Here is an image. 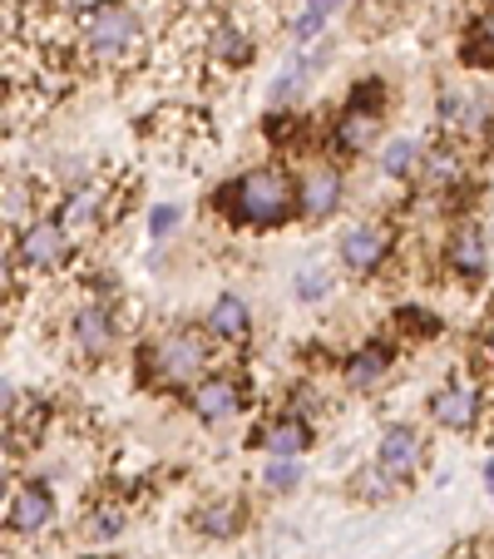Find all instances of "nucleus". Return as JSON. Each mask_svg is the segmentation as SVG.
Instances as JSON below:
<instances>
[{
    "mask_svg": "<svg viewBox=\"0 0 494 559\" xmlns=\"http://www.w3.org/2000/svg\"><path fill=\"white\" fill-rule=\"evenodd\" d=\"M306 480L302 461H282V455H273V461L263 465V486L273 490V496H287V490H297Z\"/></svg>",
    "mask_w": 494,
    "mask_h": 559,
    "instance_id": "393cba45",
    "label": "nucleus"
},
{
    "mask_svg": "<svg viewBox=\"0 0 494 559\" xmlns=\"http://www.w3.org/2000/svg\"><path fill=\"white\" fill-rule=\"evenodd\" d=\"M5 263H21L25 273H60L74 263V238L60 218H35L5 243Z\"/></svg>",
    "mask_w": 494,
    "mask_h": 559,
    "instance_id": "39448f33",
    "label": "nucleus"
},
{
    "mask_svg": "<svg viewBox=\"0 0 494 559\" xmlns=\"http://www.w3.org/2000/svg\"><path fill=\"white\" fill-rule=\"evenodd\" d=\"M287 412L316 421V416H322V396H316V386H292V391H287Z\"/></svg>",
    "mask_w": 494,
    "mask_h": 559,
    "instance_id": "c756f323",
    "label": "nucleus"
},
{
    "mask_svg": "<svg viewBox=\"0 0 494 559\" xmlns=\"http://www.w3.org/2000/svg\"><path fill=\"white\" fill-rule=\"evenodd\" d=\"M173 228H179V209H173V203H158V209L148 213V238H154V243H164Z\"/></svg>",
    "mask_w": 494,
    "mask_h": 559,
    "instance_id": "7c9ffc66",
    "label": "nucleus"
},
{
    "mask_svg": "<svg viewBox=\"0 0 494 559\" xmlns=\"http://www.w3.org/2000/svg\"><path fill=\"white\" fill-rule=\"evenodd\" d=\"M129 525V506L124 500H95V506L85 510V539H95V545H109V539H119Z\"/></svg>",
    "mask_w": 494,
    "mask_h": 559,
    "instance_id": "6ab92c4d",
    "label": "nucleus"
},
{
    "mask_svg": "<svg viewBox=\"0 0 494 559\" xmlns=\"http://www.w3.org/2000/svg\"><path fill=\"white\" fill-rule=\"evenodd\" d=\"M341 0H302V11H316V15H332Z\"/></svg>",
    "mask_w": 494,
    "mask_h": 559,
    "instance_id": "f704fd0d",
    "label": "nucleus"
},
{
    "mask_svg": "<svg viewBox=\"0 0 494 559\" xmlns=\"http://www.w3.org/2000/svg\"><path fill=\"white\" fill-rule=\"evenodd\" d=\"M292 293H297V302H322L326 293H332V277L326 273H297V283H292Z\"/></svg>",
    "mask_w": 494,
    "mask_h": 559,
    "instance_id": "cd10ccee",
    "label": "nucleus"
},
{
    "mask_svg": "<svg viewBox=\"0 0 494 559\" xmlns=\"http://www.w3.org/2000/svg\"><path fill=\"white\" fill-rule=\"evenodd\" d=\"M357 490L361 500H390V496H400L406 490V480H396V475L386 471V465H366V471H357Z\"/></svg>",
    "mask_w": 494,
    "mask_h": 559,
    "instance_id": "b1692460",
    "label": "nucleus"
},
{
    "mask_svg": "<svg viewBox=\"0 0 494 559\" xmlns=\"http://www.w3.org/2000/svg\"><path fill=\"white\" fill-rule=\"evenodd\" d=\"M70 342L85 361H105L119 347V317L109 302H85L70 317Z\"/></svg>",
    "mask_w": 494,
    "mask_h": 559,
    "instance_id": "0eeeda50",
    "label": "nucleus"
},
{
    "mask_svg": "<svg viewBox=\"0 0 494 559\" xmlns=\"http://www.w3.org/2000/svg\"><path fill=\"white\" fill-rule=\"evenodd\" d=\"M390 253H396V233H390V223H357V228H347V238H341V263H347V273L357 277H376L381 267L390 263Z\"/></svg>",
    "mask_w": 494,
    "mask_h": 559,
    "instance_id": "423d86ee",
    "label": "nucleus"
},
{
    "mask_svg": "<svg viewBox=\"0 0 494 559\" xmlns=\"http://www.w3.org/2000/svg\"><path fill=\"white\" fill-rule=\"evenodd\" d=\"M480 361L494 371V317H490V322H484V328H480Z\"/></svg>",
    "mask_w": 494,
    "mask_h": 559,
    "instance_id": "72a5a7b5",
    "label": "nucleus"
},
{
    "mask_svg": "<svg viewBox=\"0 0 494 559\" xmlns=\"http://www.w3.org/2000/svg\"><path fill=\"white\" fill-rule=\"evenodd\" d=\"M55 520V490L45 480H25L21 490H11L5 500V530L11 535H40Z\"/></svg>",
    "mask_w": 494,
    "mask_h": 559,
    "instance_id": "f8f14e48",
    "label": "nucleus"
},
{
    "mask_svg": "<svg viewBox=\"0 0 494 559\" xmlns=\"http://www.w3.org/2000/svg\"><path fill=\"white\" fill-rule=\"evenodd\" d=\"M208 332L218 342H248V332H253V312H248V302H242L238 293H218V302L208 307Z\"/></svg>",
    "mask_w": 494,
    "mask_h": 559,
    "instance_id": "a211bd4d",
    "label": "nucleus"
},
{
    "mask_svg": "<svg viewBox=\"0 0 494 559\" xmlns=\"http://www.w3.org/2000/svg\"><path fill=\"white\" fill-rule=\"evenodd\" d=\"M99 5H109V0H40L35 11H50V15H74V21H85V15H95Z\"/></svg>",
    "mask_w": 494,
    "mask_h": 559,
    "instance_id": "c85d7f7f",
    "label": "nucleus"
},
{
    "mask_svg": "<svg viewBox=\"0 0 494 559\" xmlns=\"http://www.w3.org/2000/svg\"><path fill=\"white\" fill-rule=\"evenodd\" d=\"M341 193H347L341 169H332V164H306V169L297 174V213H302V223L332 218V213L341 209Z\"/></svg>",
    "mask_w": 494,
    "mask_h": 559,
    "instance_id": "1a4fd4ad",
    "label": "nucleus"
},
{
    "mask_svg": "<svg viewBox=\"0 0 494 559\" xmlns=\"http://www.w3.org/2000/svg\"><path fill=\"white\" fill-rule=\"evenodd\" d=\"M484 412V391H474L470 381H445L441 391L431 396V421L445 426V431H474Z\"/></svg>",
    "mask_w": 494,
    "mask_h": 559,
    "instance_id": "9b49d317",
    "label": "nucleus"
},
{
    "mask_svg": "<svg viewBox=\"0 0 494 559\" xmlns=\"http://www.w3.org/2000/svg\"><path fill=\"white\" fill-rule=\"evenodd\" d=\"M484 486H490V496H494V461L484 465Z\"/></svg>",
    "mask_w": 494,
    "mask_h": 559,
    "instance_id": "c9c22d12",
    "label": "nucleus"
},
{
    "mask_svg": "<svg viewBox=\"0 0 494 559\" xmlns=\"http://www.w3.org/2000/svg\"><path fill=\"white\" fill-rule=\"evenodd\" d=\"M242 406H248V386H242L238 377H228V371H213L208 381H198V386L189 391V412L198 416L203 426H228Z\"/></svg>",
    "mask_w": 494,
    "mask_h": 559,
    "instance_id": "9d476101",
    "label": "nucleus"
},
{
    "mask_svg": "<svg viewBox=\"0 0 494 559\" xmlns=\"http://www.w3.org/2000/svg\"><path fill=\"white\" fill-rule=\"evenodd\" d=\"M381 115H386V80H357V90L347 95V105L337 109L332 148H341V154H361V148H371L376 134H381Z\"/></svg>",
    "mask_w": 494,
    "mask_h": 559,
    "instance_id": "20e7f679",
    "label": "nucleus"
},
{
    "mask_svg": "<svg viewBox=\"0 0 494 559\" xmlns=\"http://www.w3.org/2000/svg\"><path fill=\"white\" fill-rule=\"evenodd\" d=\"M218 367V337L208 328H169L138 352V381L148 391H193Z\"/></svg>",
    "mask_w": 494,
    "mask_h": 559,
    "instance_id": "f257e3e1",
    "label": "nucleus"
},
{
    "mask_svg": "<svg viewBox=\"0 0 494 559\" xmlns=\"http://www.w3.org/2000/svg\"><path fill=\"white\" fill-rule=\"evenodd\" d=\"M396 332H406V337H435V332H441V317L425 312V307H400Z\"/></svg>",
    "mask_w": 494,
    "mask_h": 559,
    "instance_id": "bb28decb",
    "label": "nucleus"
},
{
    "mask_svg": "<svg viewBox=\"0 0 494 559\" xmlns=\"http://www.w3.org/2000/svg\"><path fill=\"white\" fill-rule=\"evenodd\" d=\"M203 50L218 64H228V70H242L257 55V40L232 15H213V21H203Z\"/></svg>",
    "mask_w": 494,
    "mask_h": 559,
    "instance_id": "2eb2a0df",
    "label": "nucleus"
},
{
    "mask_svg": "<svg viewBox=\"0 0 494 559\" xmlns=\"http://www.w3.org/2000/svg\"><path fill=\"white\" fill-rule=\"evenodd\" d=\"M421 174H425V183L431 189H455V183L465 179V154H460V144H441V148H425V164H421Z\"/></svg>",
    "mask_w": 494,
    "mask_h": 559,
    "instance_id": "aec40b11",
    "label": "nucleus"
},
{
    "mask_svg": "<svg viewBox=\"0 0 494 559\" xmlns=\"http://www.w3.org/2000/svg\"><path fill=\"white\" fill-rule=\"evenodd\" d=\"M80 55L89 64H105V70H129V64L144 60V15L129 5V0H109L95 15L80 21Z\"/></svg>",
    "mask_w": 494,
    "mask_h": 559,
    "instance_id": "7ed1b4c3",
    "label": "nucleus"
},
{
    "mask_svg": "<svg viewBox=\"0 0 494 559\" xmlns=\"http://www.w3.org/2000/svg\"><path fill=\"white\" fill-rule=\"evenodd\" d=\"M376 465H386L396 480L421 475V465H425V436L415 431V426H406V421L386 426V431H381V441H376Z\"/></svg>",
    "mask_w": 494,
    "mask_h": 559,
    "instance_id": "ddd939ff",
    "label": "nucleus"
},
{
    "mask_svg": "<svg viewBox=\"0 0 494 559\" xmlns=\"http://www.w3.org/2000/svg\"><path fill=\"white\" fill-rule=\"evenodd\" d=\"M322 25H326V15H316V11H302V15H292V40H297V45L316 40V35H322Z\"/></svg>",
    "mask_w": 494,
    "mask_h": 559,
    "instance_id": "473e14b6",
    "label": "nucleus"
},
{
    "mask_svg": "<svg viewBox=\"0 0 494 559\" xmlns=\"http://www.w3.org/2000/svg\"><path fill=\"white\" fill-rule=\"evenodd\" d=\"M445 267L455 277H465V283H484V273H490V243H484V233L474 223L450 228V238H445Z\"/></svg>",
    "mask_w": 494,
    "mask_h": 559,
    "instance_id": "4468645a",
    "label": "nucleus"
},
{
    "mask_svg": "<svg viewBox=\"0 0 494 559\" xmlns=\"http://www.w3.org/2000/svg\"><path fill=\"white\" fill-rule=\"evenodd\" d=\"M312 441H316L312 421H306V416H297V412L267 416V421H257L253 436H248V445H253V451L282 455V461H302V455L312 451Z\"/></svg>",
    "mask_w": 494,
    "mask_h": 559,
    "instance_id": "6e6552de",
    "label": "nucleus"
},
{
    "mask_svg": "<svg viewBox=\"0 0 494 559\" xmlns=\"http://www.w3.org/2000/svg\"><path fill=\"white\" fill-rule=\"evenodd\" d=\"M425 164V144H415V139H390L386 148H381V174L386 179H406V174H415Z\"/></svg>",
    "mask_w": 494,
    "mask_h": 559,
    "instance_id": "4be33fe9",
    "label": "nucleus"
},
{
    "mask_svg": "<svg viewBox=\"0 0 494 559\" xmlns=\"http://www.w3.org/2000/svg\"><path fill=\"white\" fill-rule=\"evenodd\" d=\"M302 80H306V60H302V55H297V60L287 64V70L273 80V90H267V99H273V109H287V105H292V99L302 95Z\"/></svg>",
    "mask_w": 494,
    "mask_h": 559,
    "instance_id": "a878e982",
    "label": "nucleus"
},
{
    "mask_svg": "<svg viewBox=\"0 0 494 559\" xmlns=\"http://www.w3.org/2000/svg\"><path fill=\"white\" fill-rule=\"evenodd\" d=\"M31 213H35V183L31 179H5V228H31Z\"/></svg>",
    "mask_w": 494,
    "mask_h": 559,
    "instance_id": "5701e85b",
    "label": "nucleus"
},
{
    "mask_svg": "<svg viewBox=\"0 0 494 559\" xmlns=\"http://www.w3.org/2000/svg\"><path fill=\"white\" fill-rule=\"evenodd\" d=\"M445 559H494V539L490 535H470V539H460Z\"/></svg>",
    "mask_w": 494,
    "mask_h": 559,
    "instance_id": "2f4dec72",
    "label": "nucleus"
},
{
    "mask_svg": "<svg viewBox=\"0 0 494 559\" xmlns=\"http://www.w3.org/2000/svg\"><path fill=\"white\" fill-rule=\"evenodd\" d=\"M242 525H248V510H242V500H232V496L203 500V506L193 510V530L208 539H232V535H242Z\"/></svg>",
    "mask_w": 494,
    "mask_h": 559,
    "instance_id": "f3484780",
    "label": "nucleus"
},
{
    "mask_svg": "<svg viewBox=\"0 0 494 559\" xmlns=\"http://www.w3.org/2000/svg\"><path fill=\"white\" fill-rule=\"evenodd\" d=\"M390 357H396V352H390L386 342H366V347H357L341 361V377H347L351 391H376L390 371Z\"/></svg>",
    "mask_w": 494,
    "mask_h": 559,
    "instance_id": "dca6fc26",
    "label": "nucleus"
},
{
    "mask_svg": "<svg viewBox=\"0 0 494 559\" xmlns=\"http://www.w3.org/2000/svg\"><path fill=\"white\" fill-rule=\"evenodd\" d=\"M465 64H494V0H484L465 35Z\"/></svg>",
    "mask_w": 494,
    "mask_h": 559,
    "instance_id": "412c9836",
    "label": "nucleus"
},
{
    "mask_svg": "<svg viewBox=\"0 0 494 559\" xmlns=\"http://www.w3.org/2000/svg\"><path fill=\"white\" fill-rule=\"evenodd\" d=\"M213 203L242 228H282L297 213V183L277 164H257V169L238 174L232 183H222L213 193Z\"/></svg>",
    "mask_w": 494,
    "mask_h": 559,
    "instance_id": "f03ea898",
    "label": "nucleus"
}]
</instances>
